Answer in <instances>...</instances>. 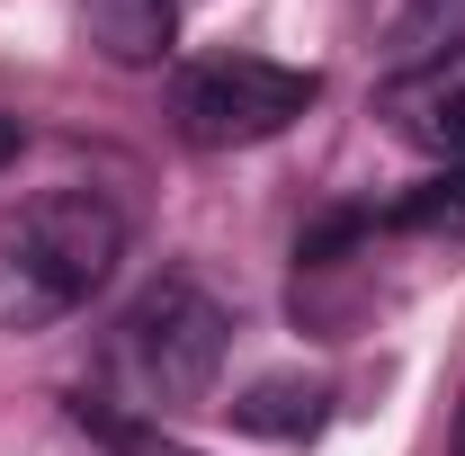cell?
<instances>
[{"label":"cell","mask_w":465,"mask_h":456,"mask_svg":"<svg viewBox=\"0 0 465 456\" xmlns=\"http://www.w3.org/2000/svg\"><path fill=\"white\" fill-rule=\"evenodd\" d=\"M125 260V215L99 188H36L0 215V332H45L81 313Z\"/></svg>","instance_id":"cell-1"},{"label":"cell","mask_w":465,"mask_h":456,"mask_svg":"<svg viewBox=\"0 0 465 456\" xmlns=\"http://www.w3.org/2000/svg\"><path fill=\"white\" fill-rule=\"evenodd\" d=\"M232 313L206 295L197 278H153L108 332V376L143 411H179V402L215 394V367H224Z\"/></svg>","instance_id":"cell-2"},{"label":"cell","mask_w":465,"mask_h":456,"mask_svg":"<svg viewBox=\"0 0 465 456\" xmlns=\"http://www.w3.org/2000/svg\"><path fill=\"white\" fill-rule=\"evenodd\" d=\"M304 108H313V72L269 63V55H206V63H188L179 90H171L179 134L206 144V153H224V144H269V134H287Z\"/></svg>","instance_id":"cell-3"},{"label":"cell","mask_w":465,"mask_h":456,"mask_svg":"<svg viewBox=\"0 0 465 456\" xmlns=\"http://www.w3.org/2000/svg\"><path fill=\"white\" fill-rule=\"evenodd\" d=\"M376 116L394 125V144L465 171V45L439 55V63H420V72H394L385 99H376Z\"/></svg>","instance_id":"cell-4"},{"label":"cell","mask_w":465,"mask_h":456,"mask_svg":"<svg viewBox=\"0 0 465 456\" xmlns=\"http://www.w3.org/2000/svg\"><path fill=\"white\" fill-rule=\"evenodd\" d=\"M81 36L116 72H153L179 36V0H81Z\"/></svg>","instance_id":"cell-5"},{"label":"cell","mask_w":465,"mask_h":456,"mask_svg":"<svg viewBox=\"0 0 465 456\" xmlns=\"http://www.w3.org/2000/svg\"><path fill=\"white\" fill-rule=\"evenodd\" d=\"M72 421H81V430H90L108 456H197L188 439H171L162 421H143V411H116V402H90V394L72 402Z\"/></svg>","instance_id":"cell-6"},{"label":"cell","mask_w":465,"mask_h":456,"mask_svg":"<svg viewBox=\"0 0 465 456\" xmlns=\"http://www.w3.org/2000/svg\"><path fill=\"white\" fill-rule=\"evenodd\" d=\"M457 45H465V0H411L403 18H394V63L403 72L457 55Z\"/></svg>","instance_id":"cell-7"},{"label":"cell","mask_w":465,"mask_h":456,"mask_svg":"<svg viewBox=\"0 0 465 456\" xmlns=\"http://www.w3.org/2000/svg\"><path fill=\"white\" fill-rule=\"evenodd\" d=\"M232 421L260 430V439H304V430L322 421V394H313V385H251V394L232 402Z\"/></svg>","instance_id":"cell-8"},{"label":"cell","mask_w":465,"mask_h":456,"mask_svg":"<svg viewBox=\"0 0 465 456\" xmlns=\"http://www.w3.org/2000/svg\"><path fill=\"white\" fill-rule=\"evenodd\" d=\"M18 144H27V134H18V116H0V171L18 162Z\"/></svg>","instance_id":"cell-9"},{"label":"cell","mask_w":465,"mask_h":456,"mask_svg":"<svg viewBox=\"0 0 465 456\" xmlns=\"http://www.w3.org/2000/svg\"><path fill=\"white\" fill-rule=\"evenodd\" d=\"M457 456H465V421H457Z\"/></svg>","instance_id":"cell-10"}]
</instances>
